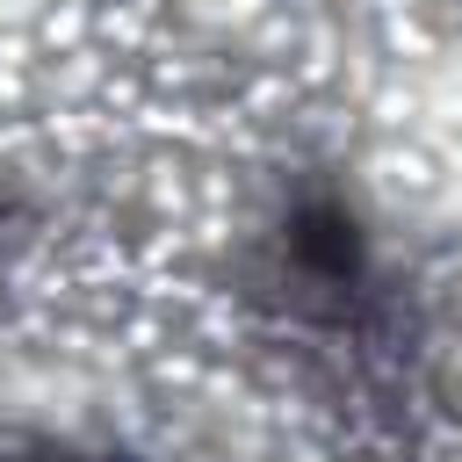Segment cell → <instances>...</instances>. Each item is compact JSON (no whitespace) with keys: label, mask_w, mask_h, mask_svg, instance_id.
<instances>
[{"label":"cell","mask_w":462,"mask_h":462,"mask_svg":"<svg viewBox=\"0 0 462 462\" xmlns=\"http://www.w3.org/2000/svg\"><path fill=\"white\" fill-rule=\"evenodd\" d=\"M296 253H303V267H318V274H346V267H354V224H346L339 209H303V217H296Z\"/></svg>","instance_id":"1"}]
</instances>
